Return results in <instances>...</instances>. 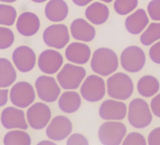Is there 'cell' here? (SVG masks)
<instances>
[{
    "mask_svg": "<svg viewBox=\"0 0 160 145\" xmlns=\"http://www.w3.org/2000/svg\"><path fill=\"white\" fill-rule=\"evenodd\" d=\"M148 12L150 18L160 21V0H152L148 5Z\"/></svg>",
    "mask_w": 160,
    "mask_h": 145,
    "instance_id": "32",
    "label": "cell"
},
{
    "mask_svg": "<svg viewBox=\"0 0 160 145\" xmlns=\"http://www.w3.org/2000/svg\"><path fill=\"white\" fill-rule=\"evenodd\" d=\"M127 133L126 125L121 122H106L103 123L98 130V138L104 145L121 144Z\"/></svg>",
    "mask_w": 160,
    "mask_h": 145,
    "instance_id": "5",
    "label": "cell"
},
{
    "mask_svg": "<svg viewBox=\"0 0 160 145\" xmlns=\"http://www.w3.org/2000/svg\"><path fill=\"white\" fill-rule=\"evenodd\" d=\"M72 123L68 117L62 115L52 118L46 128V134L52 141H60L68 138L72 133Z\"/></svg>",
    "mask_w": 160,
    "mask_h": 145,
    "instance_id": "12",
    "label": "cell"
},
{
    "mask_svg": "<svg viewBox=\"0 0 160 145\" xmlns=\"http://www.w3.org/2000/svg\"><path fill=\"white\" fill-rule=\"evenodd\" d=\"M63 58L56 50L46 49L42 51L38 59V66L42 72L49 75L56 74L62 67Z\"/></svg>",
    "mask_w": 160,
    "mask_h": 145,
    "instance_id": "13",
    "label": "cell"
},
{
    "mask_svg": "<svg viewBox=\"0 0 160 145\" xmlns=\"http://www.w3.org/2000/svg\"><path fill=\"white\" fill-rule=\"evenodd\" d=\"M14 40V34L10 29L0 26V49L4 50L10 47Z\"/></svg>",
    "mask_w": 160,
    "mask_h": 145,
    "instance_id": "30",
    "label": "cell"
},
{
    "mask_svg": "<svg viewBox=\"0 0 160 145\" xmlns=\"http://www.w3.org/2000/svg\"><path fill=\"white\" fill-rule=\"evenodd\" d=\"M160 85L157 79L150 75L141 77L137 83V90L139 94L146 98L155 95L159 90Z\"/></svg>",
    "mask_w": 160,
    "mask_h": 145,
    "instance_id": "25",
    "label": "cell"
},
{
    "mask_svg": "<svg viewBox=\"0 0 160 145\" xmlns=\"http://www.w3.org/2000/svg\"><path fill=\"white\" fill-rule=\"evenodd\" d=\"M1 122L6 129L27 130L28 125L22 110L16 107L9 106L2 112Z\"/></svg>",
    "mask_w": 160,
    "mask_h": 145,
    "instance_id": "16",
    "label": "cell"
},
{
    "mask_svg": "<svg viewBox=\"0 0 160 145\" xmlns=\"http://www.w3.org/2000/svg\"><path fill=\"white\" fill-rule=\"evenodd\" d=\"M12 60L17 69L23 73L30 72L36 64V55L30 47L21 46L18 47L12 53Z\"/></svg>",
    "mask_w": 160,
    "mask_h": 145,
    "instance_id": "14",
    "label": "cell"
},
{
    "mask_svg": "<svg viewBox=\"0 0 160 145\" xmlns=\"http://www.w3.org/2000/svg\"><path fill=\"white\" fill-rule=\"evenodd\" d=\"M151 60L156 64H160V41L152 45L149 52Z\"/></svg>",
    "mask_w": 160,
    "mask_h": 145,
    "instance_id": "34",
    "label": "cell"
},
{
    "mask_svg": "<svg viewBox=\"0 0 160 145\" xmlns=\"http://www.w3.org/2000/svg\"><path fill=\"white\" fill-rule=\"evenodd\" d=\"M140 42L145 46H149L160 40V22H152L140 36Z\"/></svg>",
    "mask_w": 160,
    "mask_h": 145,
    "instance_id": "27",
    "label": "cell"
},
{
    "mask_svg": "<svg viewBox=\"0 0 160 145\" xmlns=\"http://www.w3.org/2000/svg\"><path fill=\"white\" fill-rule=\"evenodd\" d=\"M51 116V109L43 102L35 103L26 111L28 123L35 130H41L47 127Z\"/></svg>",
    "mask_w": 160,
    "mask_h": 145,
    "instance_id": "11",
    "label": "cell"
},
{
    "mask_svg": "<svg viewBox=\"0 0 160 145\" xmlns=\"http://www.w3.org/2000/svg\"><path fill=\"white\" fill-rule=\"evenodd\" d=\"M138 4V0H115L113 8L118 14L126 16L134 10Z\"/></svg>",
    "mask_w": 160,
    "mask_h": 145,
    "instance_id": "29",
    "label": "cell"
},
{
    "mask_svg": "<svg viewBox=\"0 0 160 145\" xmlns=\"http://www.w3.org/2000/svg\"><path fill=\"white\" fill-rule=\"evenodd\" d=\"M72 1L75 5L79 7H84L88 5L93 0H72Z\"/></svg>",
    "mask_w": 160,
    "mask_h": 145,
    "instance_id": "38",
    "label": "cell"
},
{
    "mask_svg": "<svg viewBox=\"0 0 160 145\" xmlns=\"http://www.w3.org/2000/svg\"><path fill=\"white\" fill-rule=\"evenodd\" d=\"M70 30L72 36L75 40L85 42L92 41L96 35L94 26L82 18L74 20L71 24Z\"/></svg>",
    "mask_w": 160,
    "mask_h": 145,
    "instance_id": "18",
    "label": "cell"
},
{
    "mask_svg": "<svg viewBox=\"0 0 160 145\" xmlns=\"http://www.w3.org/2000/svg\"><path fill=\"white\" fill-rule=\"evenodd\" d=\"M149 22L145 10L138 9L127 17L125 21V26L127 31L132 35H138L142 33Z\"/></svg>",
    "mask_w": 160,
    "mask_h": 145,
    "instance_id": "20",
    "label": "cell"
},
{
    "mask_svg": "<svg viewBox=\"0 0 160 145\" xmlns=\"http://www.w3.org/2000/svg\"><path fill=\"white\" fill-rule=\"evenodd\" d=\"M17 0H0V2H4V3H14L15 2H16Z\"/></svg>",
    "mask_w": 160,
    "mask_h": 145,
    "instance_id": "40",
    "label": "cell"
},
{
    "mask_svg": "<svg viewBox=\"0 0 160 145\" xmlns=\"http://www.w3.org/2000/svg\"><path fill=\"white\" fill-rule=\"evenodd\" d=\"M80 94L88 102L100 101L106 94V85L104 80L97 75H88L80 88Z\"/></svg>",
    "mask_w": 160,
    "mask_h": 145,
    "instance_id": "7",
    "label": "cell"
},
{
    "mask_svg": "<svg viewBox=\"0 0 160 145\" xmlns=\"http://www.w3.org/2000/svg\"><path fill=\"white\" fill-rule=\"evenodd\" d=\"M23 130L21 129L8 132L3 138L4 144L30 145L32 143L31 137L26 132Z\"/></svg>",
    "mask_w": 160,
    "mask_h": 145,
    "instance_id": "26",
    "label": "cell"
},
{
    "mask_svg": "<svg viewBox=\"0 0 160 145\" xmlns=\"http://www.w3.org/2000/svg\"><path fill=\"white\" fill-rule=\"evenodd\" d=\"M65 57L68 61L78 65L86 64L91 56L89 46L82 42H72L66 48Z\"/></svg>",
    "mask_w": 160,
    "mask_h": 145,
    "instance_id": "19",
    "label": "cell"
},
{
    "mask_svg": "<svg viewBox=\"0 0 160 145\" xmlns=\"http://www.w3.org/2000/svg\"><path fill=\"white\" fill-rule=\"evenodd\" d=\"M108 95L116 100H128L134 91V84L131 77L123 72H117L111 75L106 81Z\"/></svg>",
    "mask_w": 160,
    "mask_h": 145,
    "instance_id": "2",
    "label": "cell"
},
{
    "mask_svg": "<svg viewBox=\"0 0 160 145\" xmlns=\"http://www.w3.org/2000/svg\"><path fill=\"white\" fill-rule=\"evenodd\" d=\"M38 145H41V144H44V145H47V144H53L55 145L56 144V143H55L54 142L51 141H48V140H45V141H42L41 142H39L38 143Z\"/></svg>",
    "mask_w": 160,
    "mask_h": 145,
    "instance_id": "39",
    "label": "cell"
},
{
    "mask_svg": "<svg viewBox=\"0 0 160 145\" xmlns=\"http://www.w3.org/2000/svg\"><path fill=\"white\" fill-rule=\"evenodd\" d=\"M46 18L54 22L65 20L69 14V7L64 0H49L45 7Z\"/></svg>",
    "mask_w": 160,
    "mask_h": 145,
    "instance_id": "21",
    "label": "cell"
},
{
    "mask_svg": "<svg viewBox=\"0 0 160 145\" xmlns=\"http://www.w3.org/2000/svg\"><path fill=\"white\" fill-rule=\"evenodd\" d=\"M81 105V96L78 92L74 91H66L63 92L58 100L59 108L62 111L68 114L76 112Z\"/></svg>",
    "mask_w": 160,
    "mask_h": 145,
    "instance_id": "23",
    "label": "cell"
},
{
    "mask_svg": "<svg viewBox=\"0 0 160 145\" xmlns=\"http://www.w3.org/2000/svg\"><path fill=\"white\" fill-rule=\"evenodd\" d=\"M43 41L49 47L57 49L65 47L70 41L68 26L63 24L51 25L43 33Z\"/></svg>",
    "mask_w": 160,
    "mask_h": 145,
    "instance_id": "9",
    "label": "cell"
},
{
    "mask_svg": "<svg viewBox=\"0 0 160 145\" xmlns=\"http://www.w3.org/2000/svg\"><path fill=\"white\" fill-rule=\"evenodd\" d=\"M8 89H0V107L4 106L8 102Z\"/></svg>",
    "mask_w": 160,
    "mask_h": 145,
    "instance_id": "37",
    "label": "cell"
},
{
    "mask_svg": "<svg viewBox=\"0 0 160 145\" xmlns=\"http://www.w3.org/2000/svg\"><path fill=\"white\" fill-rule=\"evenodd\" d=\"M87 72L83 67L67 63L58 73L57 79L63 89L73 90L79 88Z\"/></svg>",
    "mask_w": 160,
    "mask_h": 145,
    "instance_id": "4",
    "label": "cell"
},
{
    "mask_svg": "<svg viewBox=\"0 0 160 145\" xmlns=\"http://www.w3.org/2000/svg\"><path fill=\"white\" fill-rule=\"evenodd\" d=\"M17 11L12 5L0 4V25L10 26L16 22Z\"/></svg>",
    "mask_w": 160,
    "mask_h": 145,
    "instance_id": "28",
    "label": "cell"
},
{
    "mask_svg": "<svg viewBox=\"0 0 160 145\" xmlns=\"http://www.w3.org/2000/svg\"><path fill=\"white\" fill-rule=\"evenodd\" d=\"M17 72L12 63L6 58H0V88H5L14 83Z\"/></svg>",
    "mask_w": 160,
    "mask_h": 145,
    "instance_id": "24",
    "label": "cell"
},
{
    "mask_svg": "<svg viewBox=\"0 0 160 145\" xmlns=\"http://www.w3.org/2000/svg\"><path fill=\"white\" fill-rule=\"evenodd\" d=\"M90 66L92 70L101 76H108L118 67V58L115 52L107 47H101L93 53Z\"/></svg>",
    "mask_w": 160,
    "mask_h": 145,
    "instance_id": "1",
    "label": "cell"
},
{
    "mask_svg": "<svg viewBox=\"0 0 160 145\" xmlns=\"http://www.w3.org/2000/svg\"><path fill=\"white\" fill-rule=\"evenodd\" d=\"M120 60L124 70L130 73H137L142 70L145 66L146 56L142 48L131 46L123 50Z\"/></svg>",
    "mask_w": 160,
    "mask_h": 145,
    "instance_id": "6",
    "label": "cell"
},
{
    "mask_svg": "<svg viewBox=\"0 0 160 145\" xmlns=\"http://www.w3.org/2000/svg\"><path fill=\"white\" fill-rule=\"evenodd\" d=\"M36 91L41 100L51 103L57 101L61 93V89L55 79L49 75H41L35 81Z\"/></svg>",
    "mask_w": 160,
    "mask_h": 145,
    "instance_id": "10",
    "label": "cell"
},
{
    "mask_svg": "<svg viewBox=\"0 0 160 145\" xmlns=\"http://www.w3.org/2000/svg\"><path fill=\"white\" fill-rule=\"evenodd\" d=\"M68 145H88L89 143L87 139L82 134L75 133L72 134L67 141Z\"/></svg>",
    "mask_w": 160,
    "mask_h": 145,
    "instance_id": "33",
    "label": "cell"
},
{
    "mask_svg": "<svg viewBox=\"0 0 160 145\" xmlns=\"http://www.w3.org/2000/svg\"><path fill=\"white\" fill-rule=\"evenodd\" d=\"M123 145H145L147 144L145 137L140 133L137 132H132L128 134L124 139Z\"/></svg>",
    "mask_w": 160,
    "mask_h": 145,
    "instance_id": "31",
    "label": "cell"
},
{
    "mask_svg": "<svg viewBox=\"0 0 160 145\" xmlns=\"http://www.w3.org/2000/svg\"><path fill=\"white\" fill-rule=\"evenodd\" d=\"M32 1L35 3H42L46 2L47 0H32Z\"/></svg>",
    "mask_w": 160,
    "mask_h": 145,
    "instance_id": "41",
    "label": "cell"
},
{
    "mask_svg": "<svg viewBox=\"0 0 160 145\" xmlns=\"http://www.w3.org/2000/svg\"><path fill=\"white\" fill-rule=\"evenodd\" d=\"M85 14L86 18L90 22L95 25H101L108 19L110 10L107 5L96 2L86 8Z\"/></svg>",
    "mask_w": 160,
    "mask_h": 145,
    "instance_id": "22",
    "label": "cell"
},
{
    "mask_svg": "<svg viewBox=\"0 0 160 145\" xmlns=\"http://www.w3.org/2000/svg\"><path fill=\"white\" fill-rule=\"evenodd\" d=\"M99 114L104 120H122L127 114V106L126 104L121 101L106 100L100 105Z\"/></svg>",
    "mask_w": 160,
    "mask_h": 145,
    "instance_id": "15",
    "label": "cell"
},
{
    "mask_svg": "<svg viewBox=\"0 0 160 145\" xmlns=\"http://www.w3.org/2000/svg\"><path fill=\"white\" fill-rule=\"evenodd\" d=\"M149 145H160V127L153 129L148 136Z\"/></svg>",
    "mask_w": 160,
    "mask_h": 145,
    "instance_id": "35",
    "label": "cell"
},
{
    "mask_svg": "<svg viewBox=\"0 0 160 145\" xmlns=\"http://www.w3.org/2000/svg\"><path fill=\"white\" fill-rule=\"evenodd\" d=\"M41 22L38 17L33 12H25L19 16L16 28L18 31L22 36H32L39 30Z\"/></svg>",
    "mask_w": 160,
    "mask_h": 145,
    "instance_id": "17",
    "label": "cell"
},
{
    "mask_svg": "<svg viewBox=\"0 0 160 145\" xmlns=\"http://www.w3.org/2000/svg\"><path fill=\"white\" fill-rule=\"evenodd\" d=\"M101 1H102L104 3H110L112 2L113 0H101Z\"/></svg>",
    "mask_w": 160,
    "mask_h": 145,
    "instance_id": "42",
    "label": "cell"
},
{
    "mask_svg": "<svg viewBox=\"0 0 160 145\" xmlns=\"http://www.w3.org/2000/svg\"><path fill=\"white\" fill-rule=\"evenodd\" d=\"M35 92L32 85L26 81H20L11 88L10 99L12 104L19 108H26L35 99Z\"/></svg>",
    "mask_w": 160,
    "mask_h": 145,
    "instance_id": "8",
    "label": "cell"
},
{
    "mask_svg": "<svg viewBox=\"0 0 160 145\" xmlns=\"http://www.w3.org/2000/svg\"><path fill=\"white\" fill-rule=\"evenodd\" d=\"M128 119L129 124L136 128H144L152 121V114L149 104L145 100L136 98L129 105Z\"/></svg>",
    "mask_w": 160,
    "mask_h": 145,
    "instance_id": "3",
    "label": "cell"
},
{
    "mask_svg": "<svg viewBox=\"0 0 160 145\" xmlns=\"http://www.w3.org/2000/svg\"><path fill=\"white\" fill-rule=\"evenodd\" d=\"M151 108L152 113L160 118V94L156 95L151 102Z\"/></svg>",
    "mask_w": 160,
    "mask_h": 145,
    "instance_id": "36",
    "label": "cell"
}]
</instances>
